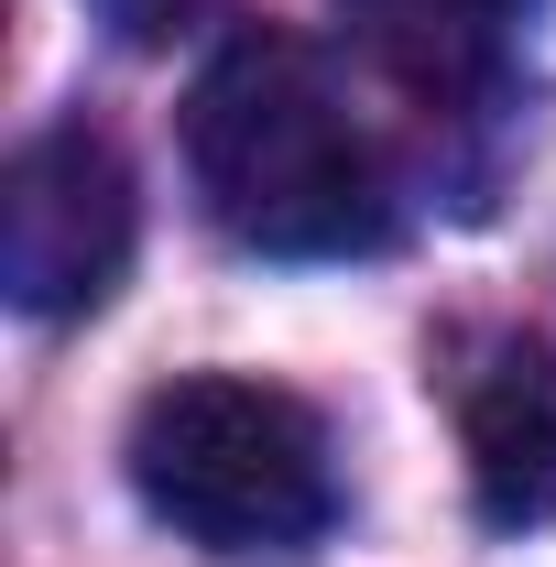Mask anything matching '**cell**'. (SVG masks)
<instances>
[{"label": "cell", "mask_w": 556, "mask_h": 567, "mask_svg": "<svg viewBox=\"0 0 556 567\" xmlns=\"http://www.w3.org/2000/svg\"><path fill=\"white\" fill-rule=\"evenodd\" d=\"M110 11V33H132V44H164V33H186L208 0H99Z\"/></svg>", "instance_id": "obj_6"}, {"label": "cell", "mask_w": 556, "mask_h": 567, "mask_svg": "<svg viewBox=\"0 0 556 567\" xmlns=\"http://www.w3.org/2000/svg\"><path fill=\"white\" fill-rule=\"evenodd\" d=\"M132 492H142V513L175 524L186 546L262 557V546L328 535L339 470H328L317 404H295L284 382L186 371V382L142 393V415H132Z\"/></svg>", "instance_id": "obj_2"}, {"label": "cell", "mask_w": 556, "mask_h": 567, "mask_svg": "<svg viewBox=\"0 0 556 567\" xmlns=\"http://www.w3.org/2000/svg\"><path fill=\"white\" fill-rule=\"evenodd\" d=\"M186 175L240 251L339 262L382 240V164L295 33H229L186 87Z\"/></svg>", "instance_id": "obj_1"}, {"label": "cell", "mask_w": 556, "mask_h": 567, "mask_svg": "<svg viewBox=\"0 0 556 567\" xmlns=\"http://www.w3.org/2000/svg\"><path fill=\"white\" fill-rule=\"evenodd\" d=\"M349 11L371 22V44L415 76V87L481 76L491 55L513 44V22H524V0H349Z\"/></svg>", "instance_id": "obj_5"}, {"label": "cell", "mask_w": 556, "mask_h": 567, "mask_svg": "<svg viewBox=\"0 0 556 567\" xmlns=\"http://www.w3.org/2000/svg\"><path fill=\"white\" fill-rule=\"evenodd\" d=\"M459 447H470V502L481 524L524 535L556 524V350L546 339H502L459 393Z\"/></svg>", "instance_id": "obj_4"}, {"label": "cell", "mask_w": 556, "mask_h": 567, "mask_svg": "<svg viewBox=\"0 0 556 567\" xmlns=\"http://www.w3.org/2000/svg\"><path fill=\"white\" fill-rule=\"evenodd\" d=\"M132 240H142V197L110 132L55 121L11 153V175H0V295L22 317L110 306V284L132 274Z\"/></svg>", "instance_id": "obj_3"}]
</instances>
